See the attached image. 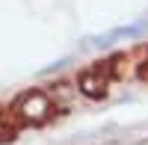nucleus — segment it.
Instances as JSON below:
<instances>
[{"label": "nucleus", "mask_w": 148, "mask_h": 145, "mask_svg": "<svg viewBox=\"0 0 148 145\" xmlns=\"http://www.w3.org/2000/svg\"><path fill=\"white\" fill-rule=\"evenodd\" d=\"M148 33V18H139L133 24H121V27L110 30V33H101L95 36V39L86 42V47H95V51H107V47H113L119 42H133V39H142V36Z\"/></svg>", "instance_id": "1"}, {"label": "nucleus", "mask_w": 148, "mask_h": 145, "mask_svg": "<svg viewBox=\"0 0 148 145\" xmlns=\"http://www.w3.org/2000/svg\"><path fill=\"white\" fill-rule=\"evenodd\" d=\"M15 113L21 116V118H27V122H33V124H39V122H45L47 116L53 113V104H51V98H47L45 92H24L21 98L15 101Z\"/></svg>", "instance_id": "2"}, {"label": "nucleus", "mask_w": 148, "mask_h": 145, "mask_svg": "<svg viewBox=\"0 0 148 145\" xmlns=\"http://www.w3.org/2000/svg\"><path fill=\"white\" fill-rule=\"evenodd\" d=\"M80 92L83 95H89V98H104V92H107V74H104V68H86L83 74H80Z\"/></svg>", "instance_id": "3"}]
</instances>
